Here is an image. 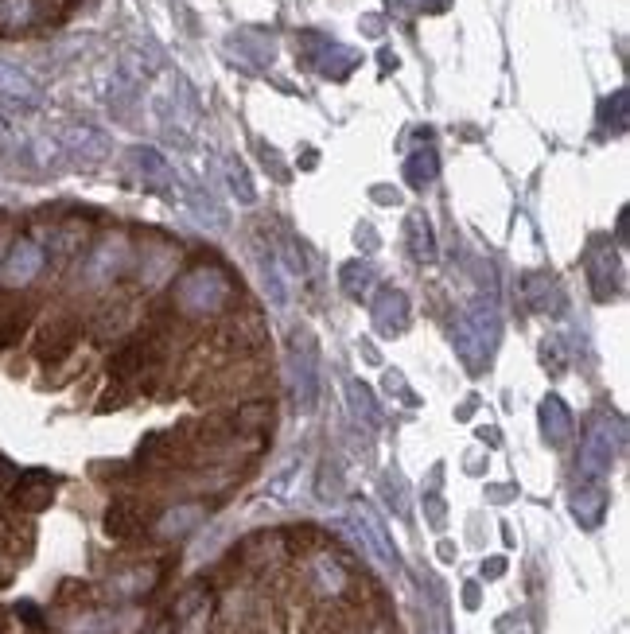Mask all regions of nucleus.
Segmentation results:
<instances>
[{
    "label": "nucleus",
    "mask_w": 630,
    "mask_h": 634,
    "mask_svg": "<svg viewBox=\"0 0 630 634\" xmlns=\"http://www.w3.org/2000/svg\"><path fill=\"white\" fill-rule=\"evenodd\" d=\"M623 448V424L611 421V417H599L584 436V448H580V475L584 479H599L611 471V463Z\"/></svg>",
    "instance_id": "2"
},
{
    "label": "nucleus",
    "mask_w": 630,
    "mask_h": 634,
    "mask_svg": "<svg viewBox=\"0 0 630 634\" xmlns=\"http://www.w3.org/2000/svg\"><path fill=\"white\" fill-rule=\"evenodd\" d=\"M525 296H529V304H533L537 312H560L557 284L549 281L545 273H529V277H525Z\"/></svg>",
    "instance_id": "15"
},
{
    "label": "nucleus",
    "mask_w": 630,
    "mask_h": 634,
    "mask_svg": "<svg viewBox=\"0 0 630 634\" xmlns=\"http://www.w3.org/2000/svg\"><path fill=\"white\" fill-rule=\"evenodd\" d=\"M374 327L382 335H401L409 327V300L401 288H382L374 300Z\"/></svg>",
    "instance_id": "8"
},
{
    "label": "nucleus",
    "mask_w": 630,
    "mask_h": 634,
    "mask_svg": "<svg viewBox=\"0 0 630 634\" xmlns=\"http://www.w3.org/2000/svg\"><path fill=\"white\" fill-rule=\"evenodd\" d=\"M315 568H319V576H323V584H327L331 592H339V588H343V572H339V564H331L327 557H323Z\"/></svg>",
    "instance_id": "26"
},
{
    "label": "nucleus",
    "mask_w": 630,
    "mask_h": 634,
    "mask_svg": "<svg viewBox=\"0 0 630 634\" xmlns=\"http://www.w3.org/2000/svg\"><path fill=\"white\" fill-rule=\"evenodd\" d=\"M440 172V160H436V152L432 148H420L409 156V164H405V176H409V187H428L432 179Z\"/></svg>",
    "instance_id": "17"
},
{
    "label": "nucleus",
    "mask_w": 630,
    "mask_h": 634,
    "mask_svg": "<svg viewBox=\"0 0 630 634\" xmlns=\"http://www.w3.org/2000/svg\"><path fill=\"white\" fill-rule=\"evenodd\" d=\"M541 428H545V440L553 448L568 444V436H572V413H568V405L560 397H545L541 401Z\"/></svg>",
    "instance_id": "11"
},
{
    "label": "nucleus",
    "mask_w": 630,
    "mask_h": 634,
    "mask_svg": "<svg viewBox=\"0 0 630 634\" xmlns=\"http://www.w3.org/2000/svg\"><path fill=\"white\" fill-rule=\"evenodd\" d=\"M603 510H607V494L599 491V487H584V491H576V498H572V514L584 526H599Z\"/></svg>",
    "instance_id": "16"
},
{
    "label": "nucleus",
    "mask_w": 630,
    "mask_h": 634,
    "mask_svg": "<svg viewBox=\"0 0 630 634\" xmlns=\"http://www.w3.org/2000/svg\"><path fill=\"white\" fill-rule=\"evenodd\" d=\"M133 160L140 164V172H148V183H152V187H160V183H168V179H172L168 160H164L156 148H137V152H133Z\"/></svg>",
    "instance_id": "19"
},
{
    "label": "nucleus",
    "mask_w": 630,
    "mask_h": 634,
    "mask_svg": "<svg viewBox=\"0 0 630 634\" xmlns=\"http://www.w3.org/2000/svg\"><path fill=\"white\" fill-rule=\"evenodd\" d=\"M350 405H354V413H358V417H366L370 428H378V424H382L378 405H374V393L362 386V382H350Z\"/></svg>",
    "instance_id": "21"
},
{
    "label": "nucleus",
    "mask_w": 630,
    "mask_h": 634,
    "mask_svg": "<svg viewBox=\"0 0 630 634\" xmlns=\"http://www.w3.org/2000/svg\"><path fill=\"white\" fill-rule=\"evenodd\" d=\"M339 281H343V292L354 296V300H362V296H370V288L378 281V273H374V265L370 261H347L343 265V273H339Z\"/></svg>",
    "instance_id": "14"
},
{
    "label": "nucleus",
    "mask_w": 630,
    "mask_h": 634,
    "mask_svg": "<svg viewBox=\"0 0 630 634\" xmlns=\"http://www.w3.org/2000/svg\"><path fill=\"white\" fill-rule=\"evenodd\" d=\"M498 327H502V319H498V308H494L490 300H475L463 316L455 319L452 343H455V351L463 354V362H467L471 370H479L490 354H494Z\"/></svg>",
    "instance_id": "1"
},
{
    "label": "nucleus",
    "mask_w": 630,
    "mask_h": 634,
    "mask_svg": "<svg viewBox=\"0 0 630 634\" xmlns=\"http://www.w3.org/2000/svg\"><path fill=\"white\" fill-rule=\"evenodd\" d=\"M12 494H16V502H20L24 510H43V506L51 502V494H55V479H51L47 471H24Z\"/></svg>",
    "instance_id": "10"
},
{
    "label": "nucleus",
    "mask_w": 630,
    "mask_h": 634,
    "mask_svg": "<svg viewBox=\"0 0 630 634\" xmlns=\"http://www.w3.org/2000/svg\"><path fill=\"white\" fill-rule=\"evenodd\" d=\"M199 518H203V506H179V510H172V514H164L160 533H164V537H179V533H187V529L199 526Z\"/></svg>",
    "instance_id": "20"
},
{
    "label": "nucleus",
    "mask_w": 630,
    "mask_h": 634,
    "mask_svg": "<svg viewBox=\"0 0 630 634\" xmlns=\"http://www.w3.org/2000/svg\"><path fill=\"white\" fill-rule=\"evenodd\" d=\"M105 529H109L113 537H133V533L140 529L137 510H133L129 502H113L109 514H105Z\"/></svg>",
    "instance_id": "18"
},
{
    "label": "nucleus",
    "mask_w": 630,
    "mask_h": 634,
    "mask_svg": "<svg viewBox=\"0 0 630 634\" xmlns=\"http://www.w3.org/2000/svg\"><path fill=\"white\" fill-rule=\"evenodd\" d=\"M63 148H67L70 156H78L82 164H98L109 156V137L98 133L94 125H70L67 133H63Z\"/></svg>",
    "instance_id": "9"
},
{
    "label": "nucleus",
    "mask_w": 630,
    "mask_h": 634,
    "mask_svg": "<svg viewBox=\"0 0 630 634\" xmlns=\"http://www.w3.org/2000/svg\"><path fill=\"white\" fill-rule=\"evenodd\" d=\"M409 230H413V253L424 257V261H432V257H436V242H432L428 218H424V214H413V218H409Z\"/></svg>",
    "instance_id": "22"
},
{
    "label": "nucleus",
    "mask_w": 630,
    "mask_h": 634,
    "mask_svg": "<svg viewBox=\"0 0 630 634\" xmlns=\"http://www.w3.org/2000/svg\"><path fill=\"white\" fill-rule=\"evenodd\" d=\"M226 296H230V281L218 269H207V265L183 273L179 284H175V300L187 312H218Z\"/></svg>",
    "instance_id": "3"
},
{
    "label": "nucleus",
    "mask_w": 630,
    "mask_h": 634,
    "mask_svg": "<svg viewBox=\"0 0 630 634\" xmlns=\"http://www.w3.org/2000/svg\"><path fill=\"white\" fill-rule=\"evenodd\" d=\"M226 172H230V187L238 191V199H242V203H253V195H257V191H253V183H249V172H245L238 160H230V168H226Z\"/></svg>",
    "instance_id": "25"
},
{
    "label": "nucleus",
    "mask_w": 630,
    "mask_h": 634,
    "mask_svg": "<svg viewBox=\"0 0 630 634\" xmlns=\"http://www.w3.org/2000/svg\"><path fill=\"white\" fill-rule=\"evenodd\" d=\"M28 20H32V0H0V24L4 28L28 24Z\"/></svg>",
    "instance_id": "23"
},
{
    "label": "nucleus",
    "mask_w": 630,
    "mask_h": 634,
    "mask_svg": "<svg viewBox=\"0 0 630 634\" xmlns=\"http://www.w3.org/2000/svg\"><path fill=\"white\" fill-rule=\"evenodd\" d=\"M0 133H4V125H0Z\"/></svg>",
    "instance_id": "29"
},
{
    "label": "nucleus",
    "mask_w": 630,
    "mask_h": 634,
    "mask_svg": "<svg viewBox=\"0 0 630 634\" xmlns=\"http://www.w3.org/2000/svg\"><path fill=\"white\" fill-rule=\"evenodd\" d=\"M592 288L599 300H611V292H619V257L611 249L592 253Z\"/></svg>",
    "instance_id": "13"
},
{
    "label": "nucleus",
    "mask_w": 630,
    "mask_h": 634,
    "mask_svg": "<svg viewBox=\"0 0 630 634\" xmlns=\"http://www.w3.org/2000/svg\"><path fill=\"white\" fill-rule=\"evenodd\" d=\"M315 71L327 74V78H347L354 67H358V51H350L343 43H323L319 51H315Z\"/></svg>",
    "instance_id": "12"
},
{
    "label": "nucleus",
    "mask_w": 630,
    "mask_h": 634,
    "mask_svg": "<svg viewBox=\"0 0 630 634\" xmlns=\"http://www.w3.org/2000/svg\"><path fill=\"white\" fill-rule=\"evenodd\" d=\"M413 8H420V12H444L448 0H413Z\"/></svg>",
    "instance_id": "27"
},
{
    "label": "nucleus",
    "mask_w": 630,
    "mask_h": 634,
    "mask_svg": "<svg viewBox=\"0 0 630 634\" xmlns=\"http://www.w3.org/2000/svg\"><path fill=\"white\" fill-rule=\"evenodd\" d=\"M611 117H615V125H611V129H615V133H623V129H627V90H615V98H607V102H603V125H607Z\"/></svg>",
    "instance_id": "24"
},
{
    "label": "nucleus",
    "mask_w": 630,
    "mask_h": 634,
    "mask_svg": "<svg viewBox=\"0 0 630 634\" xmlns=\"http://www.w3.org/2000/svg\"><path fill=\"white\" fill-rule=\"evenodd\" d=\"M39 269H43V249L35 246L32 238H20L0 265V281H4V288H24L39 277Z\"/></svg>",
    "instance_id": "5"
},
{
    "label": "nucleus",
    "mask_w": 630,
    "mask_h": 634,
    "mask_svg": "<svg viewBox=\"0 0 630 634\" xmlns=\"http://www.w3.org/2000/svg\"><path fill=\"white\" fill-rule=\"evenodd\" d=\"M292 389H296V409L300 413H312L315 401H319V351H315V339L308 331H300L292 339Z\"/></svg>",
    "instance_id": "4"
},
{
    "label": "nucleus",
    "mask_w": 630,
    "mask_h": 634,
    "mask_svg": "<svg viewBox=\"0 0 630 634\" xmlns=\"http://www.w3.org/2000/svg\"><path fill=\"white\" fill-rule=\"evenodd\" d=\"M354 526H358V537H362V545L370 549L374 561L378 564L397 561V549H393V541H389V533H385V522L374 514V506L358 502V506H354Z\"/></svg>",
    "instance_id": "6"
},
{
    "label": "nucleus",
    "mask_w": 630,
    "mask_h": 634,
    "mask_svg": "<svg viewBox=\"0 0 630 634\" xmlns=\"http://www.w3.org/2000/svg\"><path fill=\"white\" fill-rule=\"evenodd\" d=\"M502 572H506V561H502V557H494L490 564H483V576H502Z\"/></svg>",
    "instance_id": "28"
},
{
    "label": "nucleus",
    "mask_w": 630,
    "mask_h": 634,
    "mask_svg": "<svg viewBox=\"0 0 630 634\" xmlns=\"http://www.w3.org/2000/svg\"><path fill=\"white\" fill-rule=\"evenodd\" d=\"M0 98H4L8 106H20V109H35L43 102V94H39V86L32 82V74L20 71L16 63H4V59H0Z\"/></svg>",
    "instance_id": "7"
}]
</instances>
